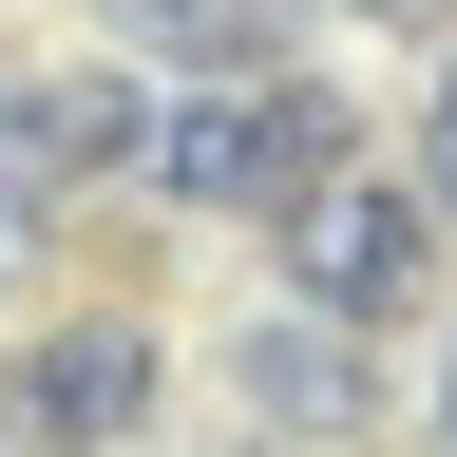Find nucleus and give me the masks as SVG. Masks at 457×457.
Here are the masks:
<instances>
[{"instance_id":"nucleus-2","label":"nucleus","mask_w":457,"mask_h":457,"mask_svg":"<svg viewBox=\"0 0 457 457\" xmlns=\"http://www.w3.org/2000/svg\"><path fill=\"white\" fill-rule=\"evenodd\" d=\"M286 286H305V305H343V324H400L438 286V191H400V171H362L343 153L305 210H286Z\"/></svg>"},{"instance_id":"nucleus-4","label":"nucleus","mask_w":457,"mask_h":457,"mask_svg":"<svg viewBox=\"0 0 457 457\" xmlns=\"http://www.w3.org/2000/svg\"><path fill=\"white\" fill-rule=\"evenodd\" d=\"M153 420V343L134 324H57L38 362H20V438H57V457H114Z\"/></svg>"},{"instance_id":"nucleus-6","label":"nucleus","mask_w":457,"mask_h":457,"mask_svg":"<svg viewBox=\"0 0 457 457\" xmlns=\"http://www.w3.org/2000/svg\"><path fill=\"white\" fill-rule=\"evenodd\" d=\"M114 38L191 57V77H286V0H114Z\"/></svg>"},{"instance_id":"nucleus-9","label":"nucleus","mask_w":457,"mask_h":457,"mask_svg":"<svg viewBox=\"0 0 457 457\" xmlns=\"http://www.w3.org/2000/svg\"><path fill=\"white\" fill-rule=\"evenodd\" d=\"M438 438H457V362H438Z\"/></svg>"},{"instance_id":"nucleus-3","label":"nucleus","mask_w":457,"mask_h":457,"mask_svg":"<svg viewBox=\"0 0 457 457\" xmlns=\"http://www.w3.org/2000/svg\"><path fill=\"white\" fill-rule=\"evenodd\" d=\"M228 381L267 400V438H343V420L381 400V362H362V324H343V305H286V324H248V343H228Z\"/></svg>"},{"instance_id":"nucleus-7","label":"nucleus","mask_w":457,"mask_h":457,"mask_svg":"<svg viewBox=\"0 0 457 457\" xmlns=\"http://www.w3.org/2000/svg\"><path fill=\"white\" fill-rule=\"evenodd\" d=\"M38 228H57V210H38V171H20V153H0V286H20V267H38Z\"/></svg>"},{"instance_id":"nucleus-5","label":"nucleus","mask_w":457,"mask_h":457,"mask_svg":"<svg viewBox=\"0 0 457 457\" xmlns=\"http://www.w3.org/2000/svg\"><path fill=\"white\" fill-rule=\"evenodd\" d=\"M0 153L38 171H153V77H0Z\"/></svg>"},{"instance_id":"nucleus-1","label":"nucleus","mask_w":457,"mask_h":457,"mask_svg":"<svg viewBox=\"0 0 457 457\" xmlns=\"http://www.w3.org/2000/svg\"><path fill=\"white\" fill-rule=\"evenodd\" d=\"M153 171H171L191 210L286 228V210L343 171V96H305V77H191V96L153 114Z\"/></svg>"},{"instance_id":"nucleus-10","label":"nucleus","mask_w":457,"mask_h":457,"mask_svg":"<svg viewBox=\"0 0 457 457\" xmlns=\"http://www.w3.org/2000/svg\"><path fill=\"white\" fill-rule=\"evenodd\" d=\"M267 457H324V438H267Z\"/></svg>"},{"instance_id":"nucleus-8","label":"nucleus","mask_w":457,"mask_h":457,"mask_svg":"<svg viewBox=\"0 0 457 457\" xmlns=\"http://www.w3.org/2000/svg\"><path fill=\"white\" fill-rule=\"evenodd\" d=\"M420 191H438V228H457V96L420 114Z\"/></svg>"}]
</instances>
